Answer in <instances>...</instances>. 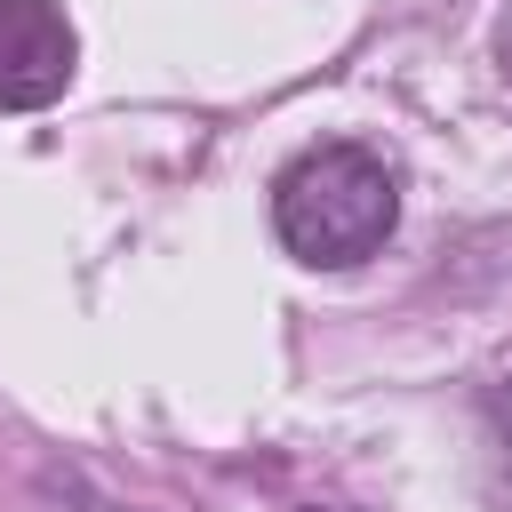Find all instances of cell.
I'll use <instances>...</instances> for the list:
<instances>
[{
  "mask_svg": "<svg viewBox=\"0 0 512 512\" xmlns=\"http://www.w3.org/2000/svg\"><path fill=\"white\" fill-rule=\"evenodd\" d=\"M304 512H344V504H304Z\"/></svg>",
  "mask_w": 512,
  "mask_h": 512,
  "instance_id": "obj_5",
  "label": "cell"
},
{
  "mask_svg": "<svg viewBox=\"0 0 512 512\" xmlns=\"http://www.w3.org/2000/svg\"><path fill=\"white\" fill-rule=\"evenodd\" d=\"M272 224L304 264H360L400 224V184L368 144H312L272 184Z\"/></svg>",
  "mask_w": 512,
  "mask_h": 512,
  "instance_id": "obj_1",
  "label": "cell"
},
{
  "mask_svg": "<svg viewBox=\"0 0 512 512\" xmlns=\"http://www.w3.org/2000/svg\"><path fill=\"white\" fill-rule=\"evenodd\" d=\"M496 64H504V80H512V8H504V24H496Z\"/></svg>",
  "mask_w": 512,
  "mask_h": 512,
  "instance_id": "obj_4",
  "label": "cell"
},
{
  "mask_svg": "<svg viewBox=\"0 0 512 512\" xmlns=\"http://www.w3.org/2000/svg\"><path fill=\"white\" fill-rule=\"evenodd\" d=\"M72 24L56 0H0V112H40L72 88Z\"/></svg>",
  "mask_w": 512,
  "mask_h": 512,
  "instance_id": "obj_2",
  "label": "cell"
},
{
  "mask_svg": "<svg viewBox=\"0 0 512 512\" xmlns=\"http://www.w3.org/2000/svg\"><path fill=\"white\" fill-rule=\"evenodd\" d=\"M488 424H496V448H504V464H512V376L488 392Z\"/></svg>",
  "mask_w": 512,
  "mask_h": 512,
  "instance_id": "obj_3",
  "label": "cell"
}]
</instances>
